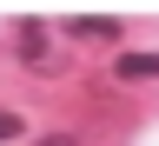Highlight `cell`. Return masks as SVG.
I'll return each instance as SVG.
<instances>
[{
    "instance_id": "1",
    "label": "cell",
    "mask_w": 159,
    "mask_h": 146,
    "mask_svg": "<svg viewBox=\"0 0 159 146\" xmlns=\"http://www.w3.org/2000/svg\"><path fill=\"white\" fill-rule=\"evenodd\" d=\"M20 53H27L33 67H60V47H53V33H47V27H33V20L20 27Z\"/></svg>"
},
{
    "instance_id": "2",
    "label": "cell",
    "mask_w": 159,
    "mask_h": 146,
    "mask_svg": "<svg viewBox=\"0 0 159 146\" xmlns=\"http://www.w3.org/2000/svg\"><path fill=\"white\" fill-rule=\"evenodd\" d=\"M159 73V53H119V80H152Z\"/></svg>"
},
{
    "instance_id": "3",
    "label": "cell",
    "mask_w": 159,
    "mask_h": 146,
    "mask_svg": "<svg viewBox=\"0 0 159 146\" xmlns=\"http://www.w3.org/2000/svg\"><path fill=\"white\" fill-rule=\"evenodd\" d=\"M73 33L80 40H119V20H106V13L99 20H73Z\"/></svg>"
},
{
    "instance_id": "4",
    "label": "cell",
    "mask_w": 159,
    "mask_h": 146,
    "mask_svg": "<svg viewBox=\"0 0 159 146\" xmlns=\"http://www.w3.org/2000/svg\"><path fill=\"white\" fill-rule=\"evenodd\" d=\"M13 133H20V120H13V113H0V139H13Z\"/></svg>"
},
{
    "instance_id": "5",
    "label": "cell",
    "mask_w": 159,
    "mask_h": 146,
    "mask_svg": "<svg viewBox=\"0 0 159 146\" xmlns=\"http://www.w3.org/2000/svg\"><path fill=\"white\" fill-rule=\"evenodd\" d=\"M40 146H80V139L73 133H53V139H40Z\"/></svg>"
}]
</instances>
